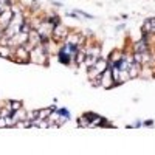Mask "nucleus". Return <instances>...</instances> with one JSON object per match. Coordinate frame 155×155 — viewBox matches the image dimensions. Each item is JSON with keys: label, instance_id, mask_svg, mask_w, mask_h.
Returning a JSON list of instances; mask_svg holds the SVG:
<instances>
[{"label": "nucleus", "instance_id": "obj_1", "mask_svg": "<svg viewBox=\"0 0 155 155\" xmlns=\"http://www.w3.org/2000/svg\"><path fill=\"white\" fill-rule=\"evenodd\" d=\"M47 50L44 47V44H39L36 45L31 51H30V61L34 64H47Z\"/></svg>", "mask_w": 155, "mask_h": 155}, {"label": "nucleus", "instance_id": "obj_2", "mask_svg": "<svg viewBox=\"0 0 155 155\" xmlns=\"http://www.w3.org/2000/svg\"><path fill=\"white\" fill-rule=\"evenodd\" d=\"M12 17H14V12L11 11V8L6 9V11H2V12H0V30L5 31V30L8 28V25L11 23Z\"/></svg>", "mask_w": 155, "mask_h": 155}, {"label": "nucleus", "instance_id": "obj_3", "mask_svg": "<svg viewBox=\"0 0 155 155\" xmlns=\"http://www.w3.org/2000/svg\"><path fill=\"white\" fill-rule=\"evenodd\" d=\"M67 36H68V30L64 27L62 23H58V25H54V30H53V39L54 41H65L67 39Z\"/></svg>", "mask_w": 155, "mask_h": 155}, {"label": "nucleus", "instance_id": "obj_4", "mask_svg": "<svg viewBox=\"0 0 155 155\" xmlns=\"http://www.w3.org/2000/svg\"><path fill=\"white\" fill-rule=\"evenodd\" d=\"M101 84L104 85L106 88H110L113 84H115V79H113V76H112V68L110 65L106 68V71L101 74Z\"/></svg>", "mask_w": 155, "mask_h": 155}, {"label": "nucleus", "instance_id": "obj_5", "mask_svg": "<svg viewBox=\"0 0 155 155\" xmlns=\"http://www.w3.org/2000/svg\"><path fill=\"white\" fill-rule=\"evenodd\" d=\"M124 53H121L120 50H116V51H112V54H110V62H109V65H113V64H118L121 61Z\"/></svg>", "mask_w": 155, "mask_h": 155}, {"label": "nucleus", "instance_id": "obj_6", "mask_svg": "<svg viewBox=\"0 0 155 155\" xmlns=\"http://www.w3.org/2000/svg\"><path fill=\"white\" fill-rule=\"evenodd\" d=\"M78 121H79L78 124H79L81 127H90V116H88L87 113H85L84 116H81V118L78 120Z\"/></svg>", "mask_w": 155, "mask_h": 155}, {"label": "nucleus", "instance_id": "obj_7", "mask_svg": "<svg viewBox=\"0 0 155 155\" xmlns=\"http://www.w3.org/2000/svg\"><path fill=\"white\" fill-rule=\"evenodd\" d=\"M8 106L12 112H16V110L22 109V101H8Z\"/></svg>", "mask_w": 155, "mask_h": 155}]
</instances>
